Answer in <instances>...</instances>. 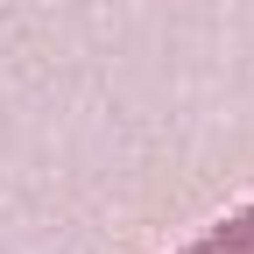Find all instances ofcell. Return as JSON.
<instances>
[{"instance_id":"cell-1","label":"cell","mask_w":254,"mask_h":254,"mask_svg":"<svg viewBox=\"0 0 254 254\" xmlns=\"http://www.w3.org/2000/svg\"><path fill=\"white\" fill-rule=\"evenodd\" d=\"M184 254H254V205H240V212L219 219V226H205Z\"/></svg>"}]
</instances>
